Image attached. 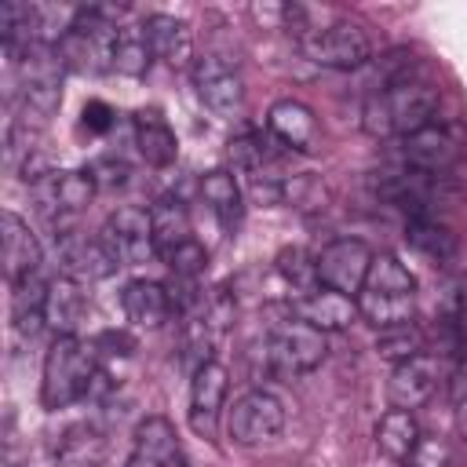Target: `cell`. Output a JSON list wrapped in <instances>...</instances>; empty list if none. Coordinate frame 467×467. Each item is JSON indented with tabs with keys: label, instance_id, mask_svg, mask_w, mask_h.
<instances>
[{
	"label": "cell",
	"instance_id": "cell-5",
	"mask_svg": "<svg viewBox=\"0 0 467 467\" xmlns=\"http://www.w3.org/2000/svg\"><path fill=\"white\" fill-rule=\"evenodd\" d=\"M29 193H33L36 215L58 234V230H69V219H77L91 204L99 186L88 168H51L29 186Z\"/></svg>",
	"mask_w": 467,
	"mask_h": 467
},
{
	"label": "cell",
	"instance_id": "cell-15",
	"mask_svg": "<svg viewBox=\"0 0 467 467\" xmlns=\"http://www.w3.org/2000/svg\"><path fill=\"white\" fill-rule=\"evenodd\" d=\"M292 317L306 321L310 328L317 332H343L350 328L361 314H358V299L354 296H343L336 288H325V285H314L299 296H292Z\"/></svg>",
	"mask_w": 467,
	"mask_h": 467
},
{
	"label": "cell",
	"instance_id": "cell-9",
	"mask_svg": "<svg viewBox=\"0 0 467 467\" xmlns=\"http://www.w3.org/2000/svg\"><path fill=\"white\" fill-rule=\"evenodd\" d=\"M15 66H18V88H22L26 117L29 113H36V117L55 113L62 102V73H66L58 47H33Z\"/></svg>",
	"mask_w": 467,
	"mask_h": 467
},
{
	"label": "cell",
	"instance_id": "cell-18",
	"mask_svg": "<svg viewBox=\"0 0 467 467\" xmlns=\"http://www.w3.org/2000/svg\"><path fill=\"white\" fill-rule=\"evenodd\" d=\"M266 135L292 153H310L317 142V117L299 99H277L266 109Z\"/></svg>",
	"mask_w": 467,
	"mask_h": 467
},
{
	"label": "cell",
	"instance_id": "cell-16",
	"mask_svg": "<svg viewBox=\"0 0 467 467\" xmlns=\"http://www.w3.org/2000/svg\"><path fill=\"white\" fill-rule=\"evenodd\" d=\"M55 252H58V266L66 277L73 281H102L117 270L113 255L106 252V244L99 237H84L77 230H58L55 234Z\"/></svg>",
	"mask_w": 467,
	"mask_h": 467
},
{
	"label": "cell",
	"instance_id": "cell-12",
	"mask_svg": "<svg viewBox=\"0 0 467 467\" xmlns=\"http://www.w3.org/2000/svg\"><path fill=\"white\" fill-rule=\"evenodd\" d=\"M99 241L106 244V252L113 255L117 266H139L146 263L153 252V223H150V208H135L124 204L117 212H109V219L99 230Z\"/></svg>",
	"mask_w": 467,
	"mask_h": 467
},
{
	"label": "cell",
	"instance_id": "cell-8",
	"mask_svg": "<svg viewBox=\"0 0 467 467\" xmlns=\"http://www.w3.org/2000/svg\"><path fill=\"white\" fill-rule=\"evenodd\" d=\"M281 431H285V405L270 390H248V394H241L234 401L230 416H226V434L241 449L270 445L274 438H281Z\"/></svg>",
	"mask_w": 467,
	"mask_h": 467
},
{
	"label": "cell",
	"instance_id": "cell-25",
	"mask_svg": "<svg viewBox=\"0 0 467 467\" xmlns=\"http://www.w3.org/2000/svg\"><path fill=\"white\" fill-rule=\"evenodd\" d=\"M135 146L142 153L146 164L153 168H168L179 153V142H175V131L168 128V120L153 109H142L135 113Z\"/></svg>",
	"mask_w": 467,
	"mask_h": 467
},
{
	"label": "cell",
	"instance_id": "cell-36",
	"mask_svg": "<svg viewBox=\"0 0 467 467\" xmlns=\"http://www.w3.org/2000/svg\"><path fill=\"white\" fill-rule=\"evenodd\" d=\"M84 124H91L95 131H106V128L113 124V113H109V106H102V102H91V106L84 109Z\"/></svg>",
	"mask_w": 467,
	"mask_h": 467
},
{
	"label": "cell",
	"instance_id": "cell-38",
	"mask_svg": "<svg viewBox=\"0 0 467 467\" xmlns=\"http://www.w3.org/2000/svg\"><path fill=\"white\" fill-rule=\"evenodd\" d=\"M456 434L467 438V398H456Z\"/></svg>",
	"mask_w": 467,
	"mask_h": 467
},
{
	"label": "cell",
	"instance_id": "cell-29",
	"mask_svg": "<svg viewBox=\"0 0 467 467\" xmlns=\"http://www.w3.org/2000/svg\"><path fill=\"white\" fill-rule=\"evenodd\" d=\"M405 241L427 255L431 263H445L456 255V237L434 219V215H409L405 219Z\"/></svg>",
	"mask_w": 467,
	"mask_h": 467
},
{
	"label": "cell",
	"instance_id": "cell-23",
	"mask_svg": "<svg viewBox=\"0 0 467 467\" xmlns=\"http://www.w3.org/2000/svg\"><path fill=\"white\" fill-rule=\"evenodd\" d=\"M150 223H153V252L157 259L175 255L182 244L193 241V223L190 212L179 197H161L157 204H150Z\"/></svg>",
	"mask_w": 467,
	"mask_h": 467
},
{
	"label": "cell",
	"instance_id": "cell-17",
	"mask_svg": "<svg viewBox=\"0 0 467 467\" xmlns=\"http://www.w3.org/2000/svg\"><path fill=\"white\" fill-rule=\"evenodd\" d=\"M226 394H230V372L219 365V361H204L193 368V379H190V423L197 434H212L215 431V420L226 405Z\"/></svg>",
	"mask_w": 467,
	"mask_h": 467
},
{
	"label": "cell",
	"instance_id": "cell-26",
	"mask_svg": "<svg viewBox=\"0 0 467 467\" xmlns=\"http://www.w3.org/2000/svg\"><path fill=\"white\" fill-rule=\"evenodd\" d=\"M58 467H99L106 456V434L95 423H73L55 441Z\"/></svg>",
	"mask_w": 467,
	"mask_h": 467
},
{
	"label": "cell",
	"instance_id": "cell-6",
	"mask_svg": "<svg viewBox=\"0 0 467 467\" xmlns=\"http://www.w3.org/2000/svg\"><path fill=\"white\" fill-rule=\"evenodd\" d=\"M263 358H266V368L277 376H303L328 358V339L306 321L285 317L270 325V332L263 336Z\"/></svg>",
	"mask_w": 467,
	"mask_h": 467
},
{
	"label": "cell",
	"instance_id": "cell-27",
	"mask_svg": "<svg viewBox=\"0 0 467 467\" xmlns=\"http://www.w3.org/2000/svg\"><path fill=\"white\" fill-rule=\"evenodd\" d=\"M201 197L223 226H237V219L244 212V197H241V182L230 168H212L201 179Z\"/></svg>",
	"mask_w": 467,
	"mask_h": 467
},
{
	"label": "cell",
	"instance_id": "cell-11",
	"mask_svg": "<svg viewBox=\"0 0 467 467\" xmlns=\"http://www.w3.org/2000/svg\"><path fill=\"white\" fill-rule=\"evenodd\" d=\"M372 259H376V252H372L361 237H336V241H328V244L314 255L317 285L336 288V292L358 299V292H361V285H365V277H368Z\"/></svg>",
	"mask_w": 467,
	"mask_h": 467
},
{
	"label": "cell",
	"instance_id": "cell-30",
	"mask_svg": "<svg viewBox=\"0 0 467 467\" xmlns=\"http://www.w3.org/2000/svg\"><path fill=\"white\" fill-rule=\"evenodd\" d=\"M153 62V47H150V36H146V26L135 22V26H120L117 33V47H113V73L120 77H142Z\"/></svg>",
	"mask_w": 467,
	"mask_h": 467
},
{
	"label": "cell",
	"instance_id": "cell-35",
	"mask_svg": "<svg viewBox=\"0 0 467 467\" xmlns=\"http://www.w3.org/2000/svg\"><path fill=\"white\" fill-rule=\"evenodd\" d=\"M88 171H91V179H95L99 190H113V186H124L128 182V164L120 157H102Z\"/></svg>",
	"mask_w": 467,
	"mask_h": 467
},
{
	"label": "cell",
	"instance_id": "cell-20",
	"mask_svg": "<svg viewBox=\"0 0 467 467\" xmlns=\"http://www.w3.org/2000/svg\"><path fill=\"white\" fill-rule=\"evenodd\" d=\"M40 266H44V244L36 241V234L29 230L26 219H18L15 212H4V274H7V285L36 277Z\"/></svg>",
	"mask_w": 467,
	"mask_h": 467
},
{
	"label": "cell",
	"instance_id": "cell-4",
	"mask_svg": "<svg viewBox=\"0 0 467 467\" xmlns=\"http://www.w3.org/2000/svg\"><path fill=\"white\" fill-rule=\"evenodd\" d=\"M117 33L120 26L109 7H77V18L58 44L62 66L73 73H109Z\"/></svg>",
	"mask_w": 467,
	"mask_h": 467
},
{
	"label": "cell",
	"instance_id": "cell-37",
	"mask_svg": "<svg viewBox=\"0 0 467 467\" xmlns=\"http://www.w3.org/2000/svg\"><path fill=\"white\" fill-rule=\"evenodd\" d=\"M452 394H456V398H467V350H463L460 368H456V376H452Z\"/></svg>",
	"mask_w": 467,
	"mask_h": 467
},
{
	"label": "cell",
	"instance_id": "cell-7",
	"mask_svg": "<svg viewBox=\"0 0 467 467\" xmlns=\"http://www.w3.org/2000/svg\"><path fill=\"white\" fill-rule=\"evenodd\" d=\"M299 47L321 69H361L372 62V44H368L365 29L354 22H343V18H336L328 26H314L299 40Z\"/></svg>",
	"mask_w": 467,
	"mask_h": 467
},
{
	"label": "cell",
	"instance_id": "cell-32",
	"mask_svg": "<svg viewBox=\"0 0 467 467\" xmlns=\"http://www.w3.org/2000/svg\"><path fill=\"white\" fill-rule=\"evenodd\" d=\"M376 350L398 365V361H405V358H416V354H423V336H420V328H412V325H401V328L379 332V339H376Z\"/></svg>",
	"mask_w": 467,
	"mask_h": 467
},
{
	"label": "cell",
	"instance_id": "cell-19",
	"mask_svg": "<svg viewBox=\"0 0 467 467\" xmlns=\"http://www.w3.org/2000/svg\"><path fill=\"white\" fill-rule=\"evenodd\" d=\"M179 456V434L168 416H142L131 434V452L124 467H171Z\"/></svg>",
	"mask_w": 467,
	"mask_h": 467
},
{
	"label": "cell",
	"instance_id": "cell-33",
	"mask_svg": "<svg viewBox=\"0 0 467 467\" xmlns=\"http://www.w3.org/2000/svg\"><path fill=\"white\" fill-rule=\"evenodd\" d=\"M164 263L171 266V274H175V277H186V281H197V277L204 274V266H208V252H204V248H201V241L193 237L190 244H182V248H179L175 255H168Z\"/></svg>",
	"mask_w": 467,
	"mask_h": 467
},
{
	"label": "cell",
	"instance_id": "cell-22",
	"mask_svg": "<svg viewBox=\"0 0 467 467\" xmlns=\"http://www.w3.org/2000/svg\"><path fill=\"white\" fill-rule=\"evenodd\" d=\"M84 310H88V296H84V285L58 274L47 281V299H44V325L55 332V336H77V325L84 321Z\"/></svg>",
	"mask_w": 467,
	"mask_h": 467
},
{
	"label": "cell",
	"instance_id": "cell-28",
	"mask_svg": "<svg viewBox=\"0 0 467 467\" xmlns=\"http://www.w3.org/2000/svg\"><path fill=\"white\" fill-rule=\"evenodd\" d=\"M420 438H423V434H420V423H416V416L405 412V409H387V412L379 416V423H376V449H379L383 456L398 460V463L409 460V452L416 449Z\"/></svg>",
	"mask_w": 467,
	"mask_h": 467
},
{
	"label": "cell",
	"instance_id": "cell-21",
	"mask_svg": "<svg viewBox=\"0 0 467 467\" xmlns=\"http://www.w3.org/2000/svg\"><path fill=\"white\" fill-rule=\"evenodd\" d=\"M120 306H124V317L139 328H161L171 314H175V303H171V292L168 285L161 281H128L124 292H120Z\"/></svg>",
	"mask_w": 467,
	"mask_h": 467
},
{
	"label": "cell",
	"instance_id": "cell-1",
	"mask_svg": "<svg viewBox=\"0 0 467 467\" xmlns=\"http://www.w3.org/2000/svg\"><path fill=\"white\" fill-rule=\"evenodd\" d=\"M365 131L379 139H405L427 124L438 120V88H431L423 77H409L394 88L368 91L361 109Z\"/></svg>",
	"mask_w": 467,
	"mask_h": 467
},
{
	"label": "cell",
	"instance_id": "cell-13",
	"mask_svg": "<svg viewBox=\"0 0 467 467\" xmlns=\"http://www.w3.org/2000/svg\"><path fill=\"white\" fill-rule=\"evenodd\" d=\"M190 77H193L197 99L212 113H219V117L241 113V106H244V80H241L234 62H226L223 55H201V58H193Z\"/></svg>",
	"mask_w": 467,
	"mask_h": 467
},
{
	"label": "cell",
	"instance_id": "cell-3",
	"mask_svg": "<svg viewBox=\"0 0 467 467\" xmlns=\"http://www.w3.org/2000/svg\"><path fill=\"white\" fill-rule=\"evenodd\" d=\"M358 314L379 328H401L416 317V277L398 255H376L368 266V277L358 292Z\"/></svg>",
	"mask_w": 467,
	"mask_h": 467
},
{
	"label": "cell",
	"instance_id": "cell-14",
	"mask_svg": "<svg viewBox=\"0 0 467 467\" xmlns=\"http://www.w3.org/2000/svg\"><path fill=\"white\" fill-rule=\"evenodd\" d=\"M438 379H441V365L434 354H416V358H405L390 368V379H387V401L390 409H420L434 398L438 390Z\"/></svg>",
	"mask_w": 467,
	"mask_h": 467
},
{
	"label": "cell",
	"instance_id": "cell-34",
	"mask_svg": "<svg viewBox=\"0 0 467 467\" xmlns=\"http://www.w3.org/2000/svg\"><path fill=\"white\" fill-rule=\"evenodd\" d=\"M401 467H449V445L441 438H420Z\"/></svg>",
	"mask_w": 467,
	"mask_h": 467
},
{
	"label": "cell",
	"instance_id": "cell-24",
	"mask_svg": "<svg viewBox=\"0 0 467 467\" xmlns=\"http://www.w3.org/2000/svg\"><path fill=\"white\" fill-rule=\"evenodd\" d=\"M146 26V36H150V47H153V58L168 62V66H186L190 55H193V33L186 26V18H175V15H150L142 18Z\"/></svg>",
	"mask_w": 467,
	"mask_h": 467
},
{
	"label": "cell",
	"instance_id": "cell-10",
	"mask_svg": "<svg viewBox=\"0 0 467 467\" xmlns=\"http://www.w3.org/2000/svg\"><path fill=\"white\" fill-rule=\"evenodd\" d=\"M398 157L405 168L427 171V175H449L463 157V135L452 124H427L405 139H398Z\"/></svg>",
	"mask_w": 467,
	"mask_h": 467
},
{
	"label": "cell",
	"instance_id": "cell-2",
	"mask_svg": "<svg viewBox=\"0 0 467 467\" xmlns=\"http://www.w3.org/2000/svg\"><path fill=\"white\" fill-rule=\"evenodd\" d=\"M99 347L80 336H55L40 368V405L47 412L88 401V390L99 376Z\"/></svg>",
	"mask_w": 467,
	"mask_h": 467
},
{
	"label": "cell",
	"instance_id": "cell-31",
	"mask_svg": "<svg viewBox=\"0 0 467 467\" xmlns=\"http://www.w3.org/2000/svg\"><path fill=\"white\" fill-rule=\"evenodd\" d=\"M277 270H281V277L292 285V296H299V292H306V288L317 285L314 255H306L303 248H285V252L277 255Z\"/></svg>",
	"mask_w": 467,
	"mask_h": 467
}]
</instances>
